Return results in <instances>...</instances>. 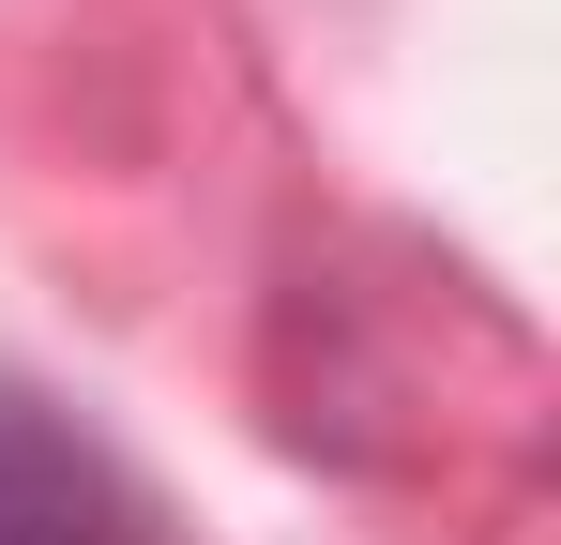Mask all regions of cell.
I'll return each mask as SVG.
<instances>
[{
    "mask_svg": "<svg viewBox=\"0 0 561 545\" xmlns=\"http://www.w3.org/2000/svg\"><path fill=\"white\" fill-rule=\"evenodd\" d=\"M0 545H183V531L61 394H31L0 363Z\"/></svg>",
    "mask_w": 561,
    "mask_h": 545,
    "instance_id": "cell-1",
    "label": "cell"
}]
</instances>
